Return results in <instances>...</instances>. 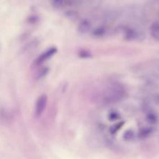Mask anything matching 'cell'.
<instances>
[{"instance_id":"1","label":"cell","mask_w":159,"mask_h":159,"mask_svg":"<svg viewBox=\"0 0 159 159\" xmlns=\"http://www.w3.org/2000/svg\"><path fill=\"white\" fill-rule=\"evenodd\" d=\"M125 89L119 84H114L111 86L104 94V101L108 103H114L121 101L125 95Z\"/></svg>"},{"instance_id":"2","label":"cell","mask_w":159,"mask_h":159,"mask_svg":"<svg viewBox=\"0 0 159 159\" xmlns=\"http://www.w3.org/2000/svg\"><path fill=\"white\" fill-rule=\"evenodd\" d=\"M47 105H48V96L46 94L40 95L36 99V102L34 104V116L36 118H39L43 115V113L45 112L47 108Z\"/></svg>"},{"instance_id":"3","label":"cell","mask_w":159,"mask_h":159,"mask_svg":"<svg viewBox=\"0 0 159 159\" xmlns=\"http://www.w3.org/2000/svg\"><path fill=\"white\" fill-rule=\"evenodd\" d=\"M56 52H57V48L56 47H51V48H49L48 49H47L46 51H44V52H42L37 58H36V60L34 61V65L35 66H40V65H42L44 62H46L47 61H48L50 58H52L55 54H56Z\"/></svg>"},{"instance_id":"4","label":"cell","mask_w":159,"mask_h":159,"mask_svg":"<svg viewBox=\"0 0 159 159\" xmlns=\"http://www.w3.org/2000/svg\"><path fill=\"white\" fill-rule=\"evenodd\" d=\"M14 116L9 109L1 106L0 107V123L3 125H9L13 122Z\"/></svg>"},{"instance_id":"5","label":"cell","mask_w":159,"mask_h":159,"mask_svg":"<svg viewBox=\"0 0 159 159\" xmlns=\"http://www.w3.org/2000/svg\"><path fill=\"white\" fill-rule=\"evenodd\" d=\"M52 6L57 9H62L73 5V0H52Z\"/></svg>"},{"instance_id":"6","label":"cell","mask_w":159,"mask_h":159,"mask_svg":"<svg viewBox=\"0 0 159 159\" xmlns=\"http://www.w3.org/2000/svg\"><path fill=\"white\" fill-rule=\"evenodd\" d=\"M91 29V23L89 20H82L79 25H78V28H77V31L80 33V34H87L90 31Z\"/></svg>"},{"instance_id":"7","label":"cell","mask_w":159,"mask_h":159,"mask_svg":"<svg viewBox=\"0 0 159 159\" xmlns=\"http://www.w3.org/2000/svg\"><path fill=\"white\" fill-rule=\"evenodd\" d=\"M154 132V129L153 128H144V129H142L139 132V137L141 139H145L147 137H149L152 133Z\"/></svg>"},{"instance_id":"8","label":"cell","mask_w":159,"mask_h":159,"mask_svg":"<svg viewBox=\"0 0 159 159\" xmlns=\"http://www.w3.org/2000/svg\"><path fill=\"white\" fill-rule=\"evenodd\" d=\"M135 137V134H134V131L131 130V129H128L124 132L123 134V139L124 141L126 142H129V141H132Z\"/></svg>"},{"instance_id":"9","label":"cell","mask_w":159,"mask_h":159,"mask_svg":"<svg viewBox=\"0 0 159 159\" xmlns=\"http://www.w3.org/2000/svg\"><path fill=\"white\" fill-rule=\"evenodd\" d=\"M146 119L149 123L151 124H156L157 122V116L155 113L153 112H148L146 114Z\"/></svg>"},{"instance_id":"10","label":"cell","mask_w":159,"mask_h":159,"mask_svg":"<svg viewBox=\"0 0 159 159\" xmlns=\"http://www.w3.org/2000/svg\"><path fill=\"white\" fill-rule=\"evenodd\" d=\"M151 33H152V36L156 39V40H158L159 41V24L156 23L152 26L151 28Z\"/></svg>"},{"instance_id":"11","label":"cell","mask_w":159,"mask_h":159,"mask_svg":"<svg viewBox=\"0 0 159 159\" xmlns=\"http://www.w3.org/2000/svg\"><path fill=\"white\" fill-rule=\"evenodd\" d=\"M105 33H106V31H105V28L104 27H98V28H96L93 31V34H92L95 37H102V36H103L105 34Z\"/></svg>"},{"instance_id":"12","label":"cell","mask_w":159,"mask_h":159,"mask_svg":"<svg viewBox=\"0 0 159 159\" xmlns=\"http://www.w3.org/2000/svg\"><path fill=\"white\" fill-rule=\"evenodd\" d=\"M125 37H126V39H128V40H133V39L137 38V33H136L135 31L131 30V29H129V30H127V32H126Z\"/></svg>"},{"instance_id":"13","label":"cell","mask_w":159,"mask_h":159,"mask_svg":"<svg viewBox=\"0 0 159 159\" xmlns=\"http://www.w3.org/2000/svg\"><path fill=\"white\" fill-rule=\"evenodd\" d=\"M48 68H42L40 70H38L37 75H36V78L37 79H42L48 75Z\"/></svg>"},{"instance_id":"14","label":"cell","mask_w":159,"mask_h":159,"mask_svg":"<svg viewBox=\"0 0 159 159\" xmlns=\"http://www.w3.org/2000/svg\"><path fill=\"white\" fill-rule=\"evenodd\" d=\"M124 125V121L123 122H119V123H116V125H114V126H112L111 127V129H110V132L112 133V134H115L116 132H117L120 129H121V127Z\"/></svg>"},{"instance_id":"15","label":"cell","mask_w":159,"mask_h":159,"mask_svg":"<svg viewBox=\"0 0 159 159\" xmlns=\"http://www.w3.org/2000/svg\"><path fill=\"white\" fill-rule=\"evenodd\" d=\"M119 117H120L119 114H118L117 112H116V111H113V112H111V113L108 115V119H109L110 121H116V120L119 119Z\"/></svg>"},{"instance_id":"16","label":"cell","mask_w":159,"mask_h":159,"mask_svg":"<svg viewBox=\"0 0 159 159\" xmlns=\"http://www.w3.org/2000/svg\"><path fill=\"white\" fill-rule=\"evenodd\" d=\"M79 56L82 58H89V57H91V53L87 50H81L79 52Z\"/></svg>"}]
</instances>
